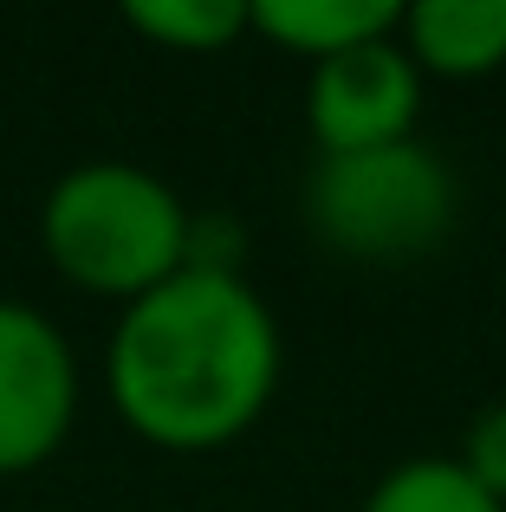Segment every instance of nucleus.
Segmentation results:
<instances>
[{
    "mask_svg": "<svg viewBox=\"0 0 506 512\" xmlns=\"http://www.w3.org/2000/svg\"><path fill=\"white\" fill-rule=\"evenodd\" d=\"M279 318L228 266H182L117 312L104 389L117 422L169 454L241 441L279 389Z\"/></svg>",
    "mask_w": 506,
    "mask_h": 512,
    "instance_id": "nucleus-1",
    "label": "nucleus"
},
{
    "mask_svg": "<svg viewBox=\"0 0 506 512\" xmlns=\"http://www.w3.org/2000/svg\"><path fill=\"white\" fill-rule=\"evenodd\" d=\"M39 247L72 279L78 292L98 299H143L163 279H176L195 253V214L163 175L124 156L65 169L39 201Z\"/></svg>",
    "mask_w": 506,
    "mask_h": 512,
    "instance_id": "nucleus-2",
    "label": "nucleus"
},
{
    "mask_svg": "<svg viewBox=\"0 0 506 512\" xmlns=\"http://www.w3.org/2000/svg\"><path fill=\"white\" fill-rule=\"evenodd\" d=\"M318 247L351 266H409L435 253L461 221L455 169L429 143H383V150L318 156L299 195Z\"/></svg>",
    "mask_w": 506,
    "mask_h": 512,
    "instance_id": "nucleus-3",
    "label": "nucleus"
},
{
    "mask_svg": "<svg viewBox=\"0 0 506 512\" xmlns=\"http://www.w3.org/2000/svg\"><path fill=\"white\" fill-rule=\"evenodd\" d=\"M78 350L39 305L0 299V480L33 474L78 422Z\"/></svg>",
    "mask_w": 506,
    "mask_h": 512,
    "instance_id": "nucleus-4",
    "label": "nucleus"
},
{
    "mask_svg": "<svg viewBox=\"0 0 506 512\" xmlns=\"http://www.w3.org/2000/svg\"><path fill=\"white\" fill-rule=\"evenodd\" d=\"M422 117V72L403 52V39H370L338 59H318L305 78V124L318 156H351L409 143Z\"/></svg>",
    "mask_w": 506,
    "mask_h": 512,
    "instance_id": "nucleus-5",
    "label": "nucleus"
},
{
    "mask_svg": "<svg viewBox=\"0 0 506 512\" xmlns=\"http://www.w3.org/2000/svg\"><path fill=\"white\" fill-rule=\"evenodd\" d=\"M396 39L422 78H487L506 65V0H416Z\"/></svg>",
    "mask_w": 506,
    "mask_h": 512,
    "instance_id": "nucleus-6",
    "label": "nucleus"
},
{
    "mask_svg": "<svg viewBox=\"0 0 506 512\" xmlns=\"http://www.w3.org/2000/svg\"><path fill=\"white\" fill-rule=\"evenodd\" d=\"M253 33L273 39L279 52H299V59H338L351 46L370 39H390L403 26L396 0H253Z\"/></svg>",
    "mask_w": 506,
    "mask_h": 512,
    "instance_id": "nucleus-7",
    "label": "nucleus"
},
{
    "mask_svg": "<svg viewBox=\"0 0 506 512\" xmlns=\"http://www.w3.org/2000/svg\"><path fill=\"white\" fill-rule=\"evenodd\" d=\"M364 512H506L468 480L455 454H409L364 493Z\"/></svg>",
    "mask_w": 506,
    "mask_h": 512,
    "instance_id": "nucleus-8",
    "label": "nucleus"
},
{
    "mask_svg": "<svg viewBox=\"0 0 506 512\" xmlns=\"http://www.w3.org/2000/svg\"><path fill=\"white\" fill-rule=\"evenodd\" d=\"M124 20L169 52H228L241 33H253L247 0H130Z\"/></svg>",
    "mask_w": 506,
    "mask_h": 512,
    "instance_id": "nucleus-9",
    "label": "nucleus"
},
{
    "mask_svg": "<svg viewBox=\"0 0 506 512\" xmlns=\"http://www.w3.org/2000/svg\"><path fill=\"white\" fill-rule=\"evenodd\" d=\"M461 467H468V480L481 493H494L506 506V402H487L481 415L468 422V435H461Z\"/></svg>",
    "mask_w": 506,
    "mask_h": 512,
    "instance_id": "nucleus-10",
    "label": "nucleus"
}]
</instances>
